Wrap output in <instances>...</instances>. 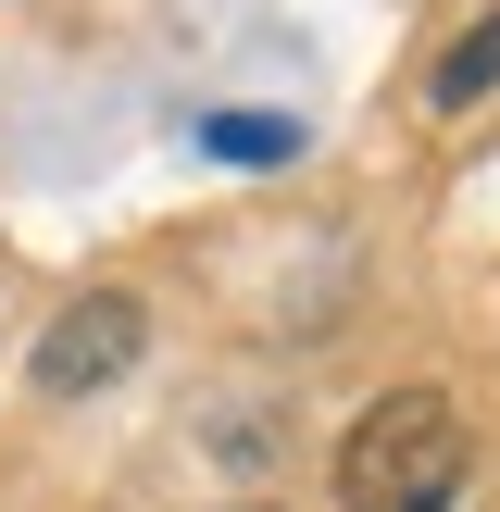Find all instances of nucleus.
Returning a JSON list of instances; mask_svg holds the SVG:
<instances>
[{
    "instance_id": "nucleus-1",
    "label": "nucleus",
    "mask_w": 500,
    "mask_h": 512,
    "mask_svg": "<svg viewBox=\"0 0 500 512\" xmlns=\"http://www.w3.org/2000/svg\"><path fill=\"white\" fill-rule=\"evenodd\" d=\"M475 488V425L438 388H388L338 450V512H450Z\"/></svg>"
},
{
    "instance_id": "nucleus-3",
    "label": "nucleus",
    "mask_w": 500,
    "mask_h": 512,
    "mask_svg": "<svg viewBox=\"0 0 500 512\" xmlns=\"http://www.w3.org/2000/svg\"><path fill=\"white\" fill-rule=\"evenodd\" d=\"M488 88H500V13L475 25L463 50H438V75H425V100H438V113H475Z\"/></svg>"
},
{
    "instance_id": "nucleus-2",
    "label": "nucleus",
    "mask_w": 500,
    "mask_h": 512,
    "mask_svg": "<svg viewBox=\"0 0 500 512\" xmlns=\"http://www.w3.org/2000/svg\"><path fill=\"white\" fill-rule=\"evenodd\" d=\"M138 350H150V313H138V288H75L63 313L38 325L25 375H38V400H100L113 375H138Z\"/></svg>"
},
{
    "instance_id": "nucleus-4",
    "label": "nucleus",
    "mask_w": 500,
    "mask_h": 512,
    "mask_svg": "<svg viewBox=\"0 0 500 512\" xmlns=\"http://www.w3.org/2000/svg\"><path fill=\"white\" fill-rule=\"evenodd\" d=\"M200 150H213V163H288L300 125H275V113H213V125H200Z\"/></svg>"
}]
</instances>
